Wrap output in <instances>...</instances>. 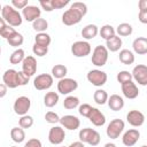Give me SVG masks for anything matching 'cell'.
Listing matches in <instances>:
<instances>
[{
  "mask_svg": "<svg viewBox=\"0 0 147 147\" xmlns=\"http://www.w3.org/2000/svg\"><path fill=\"white\" fill-rule=\"evenodd\" d=\"M1 17L7 22L8 25L15 28V26H20L22 24V15L13 7L9 5H6L2 7L1 9Z\"/></svg>",
  "mask_w": 147,
  "mask_h": 147,
  "instance_id": "obj_1",
  "label": "cell"
},
{
  "mask_svg": "<svg viewBox=\"0 0 147 147\" xmlns=\"http://www.w3.org/2000/svg\"><path fill=\"white\" fill-rule=\"evenodd\" d=\"M78 138H79V141H82L84 144H88L91 146H98L101 140L100 133L91 127L82 129L78 133Z\"/></svg>",
  "mask_w": 147,
  "mask_h": 147,
  "instance_id": "obj_2",
  "label": "cell"
},
{
  "mask_svg": "<svg viewBox=\"0 0 147 147\" xmlns=\"http://www.w3.org/2000/svg\"><path fill=\"white\" fill-rule=\"evenodd\" d=\"M108 53H109V51L107 49L106 46L98 45L93 49V53H92V57H91L92 64H94L95 67H103L107 63Z\"/></svg>",
  "mask_w": 147,
  "mask_h": 147,
  "instance_id": "obj_3",
  "label": "cell"
},
{
  "mask_svg": "<svg viewBox=\"0 0 147 147\" xmlns=\"http://www.w3.org/2000/svg\"><path fill=\"white\" fill-rule=\"evenodd\" d=\"M86 78H87V80H88L92 85H94V86H96V87L103 86V85L107 83V79H108L107 74H106L105 71H102V70H99V69L90 70V71L87 72Z\"/></svg>",
  "mask_w": 147,
  "mask_h": 147,
  "instance_id": "obj_4",
  "label": "cell"
},
{
  "mask_svg": "<svg viewBox=\"0 0 147 147\" xmlns=\"http://www.w3.org/2000/svg\"><path fill=\"white\" fill-rule=\"evenodd\" d=\"M124 127H125L124 122L122 119H119V118H115V119L110 121V123L108 124V126L106 129V133H107L108 138L117 139L121 136V133L123 132Z\"/></svg>",
  "mask_w": 147,
  "mask_h": 147,
  "instance_id": "obj_5",
  "label": "cell"
},
{
  "mask_svg": "<svg viewBox=\"0 0 147 147\" xmlns=\"http://www.w3.org/2000/svg\"><path fill=\"white\" fill-rule=\"evenodd\" d=\"M91 51L92 48H91L90 42L84 41V40L75 41L71 45V53L76 57H85L91 54Z\"/></svg>",
  "mask_w": 147,
  "mask_h": 147,
  "instance_id": "obj_6",
  "label": "cell"
},
{
  "mask_svg": "<svg viewBox=\"0 0 147 147\" xmlns=\"http://www.w3.org/2000/svg\"><path fill=\"white\" fill-rule=\"evenodd\" d=\"M53 76L49 74H41L38 75L34 79H33V86L34 88H37L38 91H45L48 90L52 85H53Z\"/></svg>",
  "mask_w": 147,
  "mask_h": 147,
  "instance_id": "obj_7",
  "label": "cell"
},
{
  "mask_svg": "<svg viewBox=\"0 0 147 147\" xmlns=\"http://www.w3.org/2000/svg\"><path fill=\"white\" fill-rule=\"evenodd\" d=\"M14 111L16 115H20V116H24L28 114L30 107H31V101L28 96H18L15 102H14Z\"/></svg>",
  "mask_w": 147,
  "mask_h": 147,
  "instance_id": "obj_8",
  "label": "cell"
},
{
  "mask_svg": "<svg viewBox=\"0 0 147 147\" xmlns=\"http://www.w3.org/2000/svg\"><path fill=\"white\" fill-rule=\"evenodd\" d=\"M77 87H78V83H77V80H75L72 78L65 77V78L59 80V83H57V92H60L63 95L74 92L75 90H77Z\"/></svg>",
  "mask_w": 147,
  "mask_h": 147,
  "instance_id": "obj_9",
  "label": "cell"
},
{
  "mask_svg": "<svg viewBox=\"0 0 147 147\" xmlns=\"http://www.w3.org/2000/svg\"><path fill=\"white\" fill-rule=\"evenodd\" d=\"M65 138V132H64V129L63 126H53L49 129V132H48V141L52 144V145H60L63 142Z\"/></svg>",
  "mask_w": 147,
  "mask_h": 147,
  "instance_id": "obj_10",
  "label": "cell"
},
{
  "mask_svg": "<svg viewBox=\"0 0 147 147\" xmlns=\"http://www.w3.org/2000/svg\"><path fill=\"white\" fill-rule=\"evenodd\" d=\"M132 77L133 79L141 86H147V65L145 64H138L132 70Z\"/></svg>",
  "mask_w": 147,
  "mask_h": 147,
  "instance_id": "obj_11",
  "label": "cell"
},
{
  "mask_svg": "<svg viewBox=\"0 0 147 147\" xmlns=\"http://www.w3.org/2000/svg\"><path fill=\"white\" fill-rule=\"evenodd\" d=\"M22 71L28 76L31 77L37 72V60L32 55H28L24 61L22 62Z\"/></svg>",
  "mask_w": 147,
  "mask_h": 147,
  "instance_id": "obj_12",
  "label": "cell"
},
{
  "mask_svg": "<svg viewBox=\"0 0 147 147\" xmlns=\"http://www.w3.org/2000/svg\"><path fill=\"white\" fill-rule=\"evenodd\" d=\"M60 124L67 130L75 131L80 126V121L74 115H64L60 118Z\"/></svg>",
  "mask_w": 147,
  "mask_h": 147,
  "instance_id": "obj_13",
  "label": "cell"
},
{
  "mask_svg": "<svg viewBox=\"0 0 147 147\" xmlns=\"http://www.w3.org/2000/svg\"><path fill=\"white\" fill-rule=\"evenodd\" d=\"M126 121L130 125L134 127H139L145 123V115L139 110H130L126 115Z\"/></svg>",
  "mask_w": 147,
  "mask_h": 147,
  "instance_id": "obj_14",
  "label": "cell"
},
{
  "mask_svg": "<svg viewBox=\"0 0 147 147\" xmlns=\"http://www.w3.org/2000/svg\"><path fill=\"white\" fill-rule=\"evenodd\" d=\"M139 138H140V132L137 129H130L123 134L122 142L126 147H132L138 142Z\"/></svg>",
  "mask_w": 147,
  "mask_h": 147,
  "instance_id": "obj_15",
  "label": "cell"
},
{
  "mask_svg": "<svg viewBox=\"0 0 147 147\" xmlns=\"http://www.w3.org/2000/svg\"><path fill=\"white\" fill-rule=\"evenodd\" d=\"M40 15H41V10L37 6H30L29 5L28 7H25L22 10V16L28 22H32L33 23L36 20L40 18Z\"/></svg>",
  "mask_w": 147,
  "mask_h": 147,
  "instance_id": "obj_16",
  "label": "cell"
},
{
  "mask_svg": "<svg viewBox=\"0 0 147 147\" xmlns=\"http://www.w3.org/2000/svg\"><path fill=\"white\" fill-rule=\"evenodd\" d=\"M17 74H18V71H16L15 69H8L2 75L3 84L8 88H16L18 86V84H17Z\"/></svg>",
  "mask_w": 147,
  "mask_h": 147,
  "instance_id": "obj_17",
  "label": "cell"
},
{
  "mask_svg": "<svg viewBox=\"0 0 147 147\" xmlns=\"http://www.w3.org/2000/svg\"><path fill=\"white\" fill-rule=\"evenodd\" d=\"M82 16L79 15V14H77L76 11H74L72 9H68V10H65L64 13H63V15H62V23L64 24V25H68V26H70V25H75V24H78L80 21H82Z\"/></svg>",
  "mask_w": 147,
  "mask_h": 147,
  "instance_id": "obj_18",
  "label": "cell"
},
{
  "mask_svg": "<svg viewBox=\"0 0 147 147\" xmlns=\"http://www.w3.org/2000/svg\"><path fill=\"white\" fill-rule=\"evenodd\" d=\"M122 86V92H123V95L127 99H136L138 95H139V90H138V86L136 85V83H133L132 80L131 82H127Z\"/></svg>",
  "mask_w": 147,
  "mask_h": 147,
  "instance_id": "obj_19",
  "label": "cell"
},
{
  "mask_svg": "<svg viewBox=\"0 0 147 147\" xmlns=\"http://www.w3.org/2000/svg\"><path fill=\"white\" fill-rule=\"evenodd\" d=\"M87 118L94 126H102L106 123V116L103 115V113H101L98 108H94V107L92 108V111Z\"/></svg>",
  "mask_w": 147,
  "mask_h": 147,
  "instance_id": "obj_20",
  "label": "cell"
},
{
  "mask_svg": "<svg viewBox=\"0 0 147 147\" xmlns=\"http://www.w3.org/2000/svg\"><path fill=\"white\" fill-rule=\"evenodd\" d=\"M132 48L134 53L138 55H145L147 54V38L145 37H138L132 42Z\"/></svg>",
  "mask_w": 147,
  "mask_h": 147,
  "instance_id": "obj_21",
  "label": "cell"
},
{
  "mask_svg": "<svg viewBox=\"0 0 147 147\" xmlns=\"http://www.w3.org/2000/svg\"><path fill=\"white\" fill-rule=\"evenodd\" d=\"M108 107L114 110V111H119L121 109H123L124 107V100L122 96H119L118 94H113L108 98Z\"/></svg>",
  "mask_w": 147,
  "mask_h": 147,
  "instance_id": "obj_22",
  "label": "cell"
},
{
  "mask_svg": "<svg viewBox=\"0 0 147 147\" xmlns=\"http://www.w3.org/2000/svg\"><path fill=\"white\" fill-rule=\"evenodd\" d=\"M15 32H16L15 29H14L13 26L8 25L7 22L1 17V18H0V36H1L3 39L8 40Z\"/></svg>",
  "mask_w": 147,
  "mask_h": 147,
  "instance_id": "obj_23",
  "label": "cell"
},
{
  "mask_svg": "<svg viewBox=\"0 0 147 147\" xmlns=\"http://www.w3.org/2000/svg\"><path fill=\"white\" fill-rule=\"evenodd\" d=\"M98 33H99V29H98V26L95 24H87L82 30V37L84 39H86V40L95 38Z\"/></svg>",
  "mask_w": 147,
  "mask_h": 147,
  "instance_id": "obj_24",
  "label": "cell"
},
{
  "mask_svg": "<svg viewBox=\"0 0 147 147\" xmlns=\"http://www.w3.org/2000/svg\"><path fill=\"white\" fill-rule=\"evenodd\" d=\"M122 44L123 42H122L121 37L119 36H116V34L114 37H111L110 39L106 40V47L110 52H118L119 48L122 47Z\"/></svg>",
  "mask_w": 147,
  "mask_h": 147,
  "instance_id": "obj_25",
  "label": "cell"
},
{
  "mask_svg": "<svg viewBox=\"0 0 147 147\" xmlns=\"http://www.w3.org/2000/svg\"><path fill=\"white\" fill-rule=\"evenodd\" d=\"M118 59L123 64L130 65V64H132L134 62V54L130 49H122V51H119Z\"/></svg>",
  "mask_w": 147,
  "mask_h": 147,
  "instance_id": "obj_26",
  "label": "cell"
},
{
  "mask_svg": "<svg viewBox=\"0 0 147 147\" xmlns=\"http://www.w3.org/2000/svg\"><path fill=\"white\" fill-rule=\"evenodd\" d=\"M67 74H68V69H67V67L63 65V64H55V65L52 68V76H53L54 78H57L59 80L65 78Z\"/></svg>",
  "mask_w": 147,
  "mask_h": 147,
  "instance_id": "obj_27",
  "label": "cell"
},
{
  "mask_svg": "<svg viewBox=\"0 0 147 147\" xmlns=\"http://www.w3.org/2000/svg\"><path fill=\"white\" fill-rule=\"evenodd\" d=\"M59 102V94L56 92H47L44 96V105L48 108L54 107Z\"/></svg>",
  "mask_w": 147,
  "mask_h": 147,
  "instance_id": "obj_28",
  "label": "cell"
},
{
  "mask_svg": "<svg viewBox=\"0 0 147 147\" xmlns=\"http://www.w3.org/2000/svg\"><path fill=\"white\" fill-rule=\"evenodd\" d=\"M25 57H26V56H25L24 49L17 48V49H15V51L11 53V55H10V57H9V61H10L11 64H18V63H22Z\"/></svg>",
  "mask_w": 147,
  "mask_h": 147,
  "instance_id": "obj_29",
  "label": "cell"
},
{
  "mask_svg": "<svg viewBox=\"0 0 147 147\" xmlns=\"http://www.w3.org/2000/svg\"><path fill=\"white\" fill-rule=\"evenodd\" d=\"M116 32L119 37H129L132 34L133 32V28L131 24L129 23H121L118 24V26L116 28Z\"/></svg>",
  "mask_w": 147,
  "mask_h": 147,
  "instance_id": "obj_30",
  "label": "cell"
},
{
  "mask_svg": "<svg viewBox=\"0 0 147 147\" xmlns=\"http://www.w3.org/2000/svg\"><path fill=\"white\" fill-rule=\"evenodd\" d=\"M99 33H100V36H101L102 39L108 40V39H110L111 37H114L116 34V30L110 24H105L103 26H101Z\"/></svg>",
  "mask_w": 147,
  "mask_h": 147,
  "instance_id": "obj_31",
  "label": "cell"
},
{
  "mask_svg": "<svg viewBox=\"0 0 147 147\" xmlns=\"http://www.w3.org/2000/svg\"><path fill=\"white\" fill-rule=\"evenodd\" d=\"M10 137L13 139V141L20 144V142H23L24 139H25V132L22 127H13L11 131H10Z\"/></svg>",
  "mask_w": 147,
  "mask_h": 147,
  "instance_id": "obj_32",
  "label": "cell"
},
{
  "mask_svg": "<svg viewBox=\"0 0 147 147\" xmlns=\"http://www.w3.org/2000/svg\"><path fill=\"white\" fill-rule=\"evenodd\" d=\"M108 98L109 96H108L107 92L105 90H102V88H98L94 92V94H93V99H94V101L98 105H105V103H107Z\"/></svg>",
  "mask_w": 147,
  "mask_h": 147,
  "instance_id": "obj_33",
  "label": "cell"
},
{
  "mask_svg": "<svg viewBox=\"0 0 147 147\" xmlns=\"http://www.w3.org/2000/svg\"><path fill=\"white\" fill-rule=\"evenodd\" d=\"M52 39H51V36L46 32H41V33H37V36L34 37V44H38V45H41V46H49Z\"/></svg>",
  "mask_w": 147,
  "mask_h": 147,
  "instance_id": "obj_34",
  "label": "cell"
},
{
  "mask_svg": "<svg viewBox=\"0 0 147 147\" xmlns=\"http://www.w3.org/2000/svg\"><path fill=\"white\" fill-rule=\"evenodd\" d=\"M32 28L33 30H36L38 33H41V32H45L48 28V22L45 20V18H38L33 23H32Z\"/></svg>",
  "mask_w": 147,
  "mask_h": 147,
  "instance_id": "obj_35",
  "label": "cell"
},
{
  "mask_svg": "<svg viewBox=\"0 0 147 147\" xmlns=\"http://www.w3.org/2000/svg\"><path fill=\"white\" fill-rule=\"evenodd\" d=\"M63 107L65 109H75L77 107H79V99L77 96L74 95H69L64 99L63 101Z\"/></svg>",
  "mask_w": 147,
  "mask_h": 147,
  "instance_id": "obj_36",
  "label": "cell"
},
{
  "mask_svg": "<svg viewBox=\"0 0 147 147\" xmlns=\"http://www.w3.org/2000/svg\"><path fill=\"white\" fill-rule=\"evenodd\" d=\"M23 41H24L23 36H22L20 32H17V31L7 40V42H8L10 46H13V47H18V46H21V45L23 44Z\"/></svg>",
  "mask_w": 147,
  "mask_h": 147,
  "instance_id": "obj_37",
  "label": "cell"
},
{
  "mask_svg": "<svg viewBox=\"0 0 147 147\" xmlns=\"http://www.w3.org/2000/svg\"><path fill=\"white\" fill-rule=\"evenodd\" d=\"M70 9H72L74 11H76L77 14H79L82 17L86 15L87 13V6L84 2H74L70 6Z\"/></svg>",
  "mask_w": 147,
  "mask_h": 147,
  "instance_id": "obj_38",
  "label": "cell"
},
{
  "mask_svg": "<svg viewBox=\"0 0 147 147\" xmlns=\"http://www.w3.org/2000/svg\"><path fill=\"white\" fill-rule=\"evenodd\" d=\"M117 82L121 84V85H123V84H125V83H127V82H131L132 79H133V77H132V74L131 72H129V71H126V70H122V71H119L118 74H117Z\"/></svg>",
  "mask_w": 147,
  "mask_h": 147,
  "instance_id": "obj_39",
  "label": "cell"
},
{
  "mask_svg": "<svg viewBox=\"0 0 147 147\" xmlns=\"http://www.w3.org/2000/svg\"><path fill=\"white\" fill-rule=\"evenodd\" d=\"M18 125L22 129H30L33 125V117L30 116V115L21 116V118L18 121Z\"/></svg>",
  "mask_w": 147,
  "mask_h": 147,
  "instance_id": "obj_40",
  "label": "cell"
},
{
  "mask_svg": "<svg viewBox=\"0 0 147 147\" xmlns=\"http://www.w3.org/2000/svg\"><path fill=\"white\" fill-rule=\"evenodd\" d=\"M32 52H33L34 55H37L39 57H42V56H45L48 53V47L47 46H41V45L34 44L33 47H32Z\"/></svg>",
  "mask_w": 147,
  "mask_h": 147,
  "instance_id": "obj_41",
  "label": "cell"
},
{
  "mask_svg": "<svg viewBox=\"0 0 147 147\" xmlns=\"http://www.w3.org/2000/svg\"><path fill=\"white\" fill-rule=\"evenodd\" d=\"M60 118H61V117H59V115H57L56 113H54V111H47V113L45 114V119H46V122L49 123V124L60 123Z\"/></svg>",
  "mask_w": 147,
  "mask_h": 147,
  "instance_id": "obj_42",
  "label": "cell"
},
{
  "mask_svg": "<svg viewBox=\"0 0 147 147\" xmlns=\"http://www.w3.org/2000/svg\"><path fill=\"white\" fill-rule=\"evenodd\" d=\"M92 106L91 105H88V103H83V105H79V107H78V113L82 115V116H84V117H88L90 116V114H91V111H92Z\"/></svg>",
  "mask_w": 147,
  "mask_h": 147,
  "instance_id": "obj_43",
  "label": "cell"
},
{
  "mask_svg": "<svg viewBox=\"0 0 147 147\" xmlns=\"http://www.w3.org/2000/svg\"><path fill=\"white\" fill-rule=\"evenodd\" d=\"M39 5L45 11H53L54 10V6H53L52 0H40Z\"/></svg>",
  "mask_w": 147,
  "mask_h": 147,
  "instance_id": "obj_44",
  "label": "cell"
},
{
  "mask_svg": "<svg viewBox=\"0 0 147 147\" xmlns=\"http://www.w3.org/2000/svg\"><path fill=\"white\" fill-rule=\"evenodd\" d=\"M29 79H30V77H28L23 71H18V74H17V84H18V86L26 85L29 83Z\"/></svg>",
  "mask_w": 147,
  "mask_h": 147,
  "instance_id": "obj_45",
  "label": "cell"
},
{
  "mask_svg": "<svg viewBox=\"0 0 147 147\" xmlns=\"http://www.w3.org/2000/svg\"><path fill=\"white\" fill-rule=\"evenodd\" d=\"M11 6L15 9H24L25 7H28V0H11Z\"/></svg>",
  "mask_w": 147,
  "mask_h": 147,
  "instance_id": "obj_46",
  "label": "cell"
},
{
  "mask_svg": "<svg viewBox=\"0 0 147 147\" xmlns=\"http://www.w3.org/2000/svg\"><path fill=\"white\" fill-rule=\"evenodd\" d=\"M24 147H42V145H41V141H40L39 139L32 138V139H29V140L25 142Z\"/></svg>",
  "mask_w": 147,
  "mask_h": 147,
  "instance_id": "obj_47",
  "label": "cell"
},
{
  "mask_svg": "<svg viewBox=\"0 0 147 147\" xmlns=\"http://www.w3.org/2000/svg\"><path fill=\"white\" fill-rule=\"evenodd\" d=\"M53 1V6H54V9H61V8H64L67 5H69V0H52Z\"/></svg>",
  "mask_w": 147,
  "mask_h": 147,
  "instance_id": "obj_48",
  "label": "cell"
},
{
  "mask_svg": "<svg viewBox=\"0 0 147 147\" xmlns=\"http://www.w3.org/2000/svg\"><path fill=\"white\" fill-rule=\"evenodd\" d=\"M138 20H139L140 23H142V24H147V10H145V11H139Z\"/></svg>",
  "mask_w": 147,
  "mask_h": 147,
  "instance_id": "obj_49",
  "label": "cell"
},
{
  "mask_svg": "<svg viewBox=\"0 0 147 147\" xmlns=\"http://www.w3.org/2000/svg\"><path fill=\"white\" fill-rule=\"evenodd\" d=\"M138 7H139V11H145V10H147V0H139Z\"/></svg>",
  "mask_w": 147,
  "mask_h": 147,
  "instance_id": "obj_50",
  "label": "cell"
},
{
  "mask_svg": "<svg viewBox=\"0 0 147 147\" xmlns=\"http://www.w3.org/2000/svg\"><path fill=\"white\" fill-rule=\"evenodd\" d=\"M7 88H8V87H7L3 83L0 85V98H3V96L6 95V93H7Z\"/></svg>",
  "mask_w": 147,
  "mask_h": 147,
  "instance_id": "obj_51",
  "label": "cell"
},
{
  "mask_svg": "<svg viewBox=\"0 0 147 147\" xmlns=\"http://www.w3.org/2000/svg\"><path fill=\"white\" fill-rule=\"evenodd\" d=\"M69 147H85V146H84V142H82V141H75Z\"/></svg>",
  "mask_w": 147,
  "mask_h": 147,
  "instance_id": "obj_52",
  "label": "cell"
},
{
  "mask_svg": "<svg viewBox=\"0 0 147 147\" xmlns=\"http://www.w3.org/2000/svg\"><path fill=\"white\" fill-rule=\"evenodd\" d=\"M103 147H116V145H115V144H113V142H107Z\"/></svg>",
  "mask_w": 147,
  "mask_h": 147,
  "instance_id": "obj_53",
  "label": "cell"
},
{
  "mask_svg": "<svg viewBox=\"0 0 147 147\" xmlns=\"http://www.w3.org/2000/svg\"><path fill=\"white\" fill-rule=\"evenodd\" d=\"M140 147H147V145H142V146H140Z\"/></svg>",
  "mask_w": 147,
  "mask_h": 147,
  "instance_id": "obj_54",
  "label": "cell"
},
{
  "mask_svg": "<svg viewBox=\"0 0 147 147\" xmlns=\"http://www.w3.org/2000/svg\"><path fill=\"white\" fill-rule=\"evenodd\" d=\"M10 147H17V146H10Z\"/></svg>",
  "mask_w": 147,
  "mask_h": 147,
  "instance_id": "obj_55",
  "label": "cell"
},
{
  "mask_svg": "<svg viewBox=\"0 0 147 147\" xmlns=\"http://www.w3.org/2000/svg\"><path fill=\"white\" fill-rule=\"evenodd\" d=\"M68 147H69V146H68Z\"/></svg>",
  "mask_w": 147,
  "mask_h": 147,
  "instance_id": "obj_56",
  "label": "cell"
}]
</instances>
